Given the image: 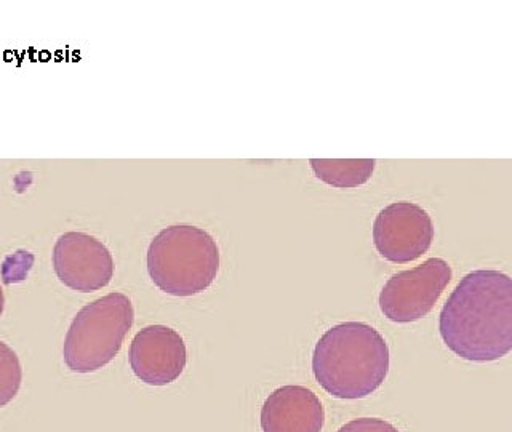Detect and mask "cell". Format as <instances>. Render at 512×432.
Listing matches in <instances>:
<instances>
[{"label":"cell","instance_id":"3957f363","mask_svg":"<svg viewBox=\"0 0 512 432\" xmlns=\"http://www.w3.org/2000/svg\"><path fill=\"white\" fill-rule=\"evenodd\" d=\"M218 271L220 248L205 229L168 226L149 245V277L167 295H199L212 287Z\"/></svg>","mask_w":512,"mask_h":432},{"label":"cell","instance_id":"ba28073f","mask_svg":"<svg viewBox=\"0 0 512 432\" xmlns=\"http://www.w3.org/2000/svg\"><path fill=\"white\" fill-rule=\"evenodd\" d=\"M128 362L138 380L149 386H167L183 375L188 349L183 336L165 325H149L136 333Z\"/></svg>","mask_w":512,"mask_h":432},{"label":"cell","instance_id":"7c38bea8","mask_svg":"<svg viewBox=\"0 0 512 432\" xmlns=\"http://www.w3.org/2000/svg\"><path fill=\"white\" fill-rule=\"evenodd\" d=\"M338 432H400L394 424L380 418H357L343 424Z\"/></svg>","mask_w":512,"mask_h":432},{"label":"cell","instance_id":"9c48e42d","mask_svg":"<svg viewBox=\"0 0 512 432\" xmlns=\"http://www.w3.org/2000/svg\"><path fill=\"white\" fill-rule=\"evenodd\" d=\"M324 423V405L317 394L300 384L276 389L261 407L263 432H320Z\"/></svg>","mask_w":512,"mask_h":432},{"label":"cell","instance_id":"4fadbf2b","mask_svg":"<svg viewBox=\"0 0 512 432\" xmlns=\"http://www.w3.org/2000/svg\"><path fill=\"white\" fill-rule=\"evenodd\" d=\"M4 308H5L4 290H2V287H0V316H2V312H4Z\"/></svg>","mask_w":512,"mask_h":432},{"label":"cell","instance_id":"277c9868","mask_svg":"<svg viewBox=\"0 0 512 432\" xmlns=\"http://www.w3.org/2000/svg\"><path fill=\"white\" fill-rule=\"evenodd\" d=\"M135 311L124 293L101 296L77 312L64 338V364L76 373L106 367L119 354Z\"/></svg>","mask_w":512,"mask_h":432},{"label":"cell","instance_id":"52a82bcc","mask_svg":"<svg viewBox=\"0 0 512 432\" xmlns=\"http://www.w3.org/2000/svg\"><path fill=\"white\" fill-rule=\"evenodd\" d=\"M53 269L66 287L92 293L109 285L114 260L109 248L85 232H66L53 247Z\"/></svg>","mask_w":512,"mask_h":432},{"label":"cell","instance_id":"7a4b0ae2","mask_svg":"<svg viewBox=\"0 0 512 432\" xmlns=\"http://www.w3.org/2000/svg\"><path fill=\"white\" fill-rule=\"evenodd\" d=\"M389 365L388 343L365 322H343L328 328L312 354L317 383L336 399L370 396L386 380Z\"/></svg>","mask_w":512,"mask_h":432},{"label":"cell","instance_id":"8992f818","mask_svg":"<svg viewBox=\"0 0 512 432\" xmlns=\"http://www.w3.org/2000/svg\"><path fill=\"white\" fill-rule=\"evenodd\" d=\"M434 224L431 216L413 202H394L376 215L373 244L384 260L405 264L418 260L431 248Z\"/></svg>","mask_w":512,"mask_h":432},{"label":"cell","instance_id":"30bf717a","mask_svg":"<svg viewBox=\"0 0 512 432\" xmlns=\"http://www.w3.org/2000/svg\"><path fill=\"white\" fill-rule=\"evenodd\" d=\"M312 172L333 188H357L372 178L375 159H311Z\"/></svg>","mask_w":512,"mask_h":432},{"label":"cell","instance_id":"5b68a950","mask_svg":"<svg viewBox=\"0 0 512 432\" xmlns=\"http://www.w3.org/2000/svg\"><path fill=\"white\" fill-rule=\"evenodd\" d=\"M450 264L429 258L416 268L397 272L384 284L380 309L396 324H410L428 316L452 280Z\"/></svg>","mask_w":512,"mask_h":432},{"label":"cell","instance_id":"8fae6325","mask_svg":"<svg viewBox=\"0 0 512 432\" xmlns=\"http://www.w3.org/2000/svg\"><path fill=\"white\" fill-rule=\"evenodd\" d=\"M23 381L20 359L8 344L0 341V407L10 404Z\"/></svg>","mask_w":512,"mask_h":432},{"label":"cell","instance_id":"6da1fadb","mask_svg":"<svg viewBox=\"0 0 512 432\" xmlns=\"http://www.w3.org/2000/svg\"><path fill=\"white\" fill-rule=\"evenodd\" d=\"M445 346L468 362H495L512 351V277L496 269L469 272L440 312Z\"/></svg>","mask_w":512,"mask_h":432}]
</instances>
